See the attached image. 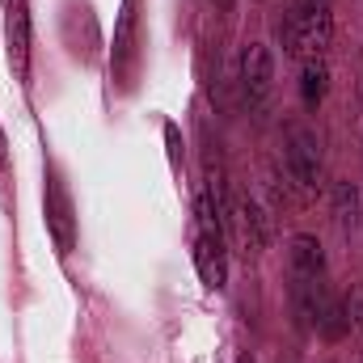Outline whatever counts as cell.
Wrapping results in <instances>:
<instances>
[{
	"instance_id": "1",
	"label": "cell",
	"mask_w": 363,
	"mask_h": 363,
	"mask_svg": "<svg viewBox=\"0 0 363 363\" xmlns=\"http://www.w3.org/2000/svg\"><path fill=\"white\" fill-rule=\"evenodd\" d=\"M287 55H317L330 43V0H296L279 26Z\"/></svg>"
},
{
	"instance_id": "2",
	"label": "cell",
	"mask_w": 363,
	"mask_h": 363,
	"mask_svg": "<svg viewBox=\"0 0 363 363\" xmlns=\"http://www.w3.org/2000/svg\"><path fill=\"white\" fill-rule=\"evenodd\" d=\"M43 216H47V233L55 241L60 254H72L77 245V211H72V194L55 169H47V190H43Z\"/></svg>"
},
{
	"instance_id": "3",
	"label": "cell",
	"mask_w": 363,
	"mask_h": 363,
	"mask_svg": "<svg viewBox=\"0 0 363 363\" xmlns=\"http://www.w3.org/2000/svg\"><path fill=\"white\" fill-rule=\"evenodd\" d=\"M237 81H241V97L250 110H258L267 97H271V81H274V64L271 51L262 43H250L241 51V68H237Z\"/></svg>"
},
{
	"instance_id": "4",
	"label": "cell",
	"mask_w": 363,
	"mask_h": 363,
	"mask_svg": "<svg viewBox=\"0 0 363 363\" xmlns=\"http://www.w3.org/2000/svg\"><path fill=\"white\" fill-rule=\"evenodd\" d=\"M228 220H233V237L241 241L245 254H262L267 241H271V228H267V216L262 207L250 199V194H237L233 207H228Z\"/></svg>"
},
{
	"instance_id": "5",
	"label": "cell",
	"mask_w": 363,
	"mask_h": 363,
	"mask_svg": "<svg viewBox=\"0 0 363 363\" xmlns=\"http://www.w3.org/2000/svg\"><path fill=\"white\" fill-rule=\"evenodd\" d=\"M287 169H291V178L300 182L304 190L317 186V178H321V144H317L313 131L296 127L287 135Z\"/></svg>"
},
{
	"instance_id": "6",
	"label": "cell",
	"mask_w": 363,
	"mask_h": 363,
	"mask_svg": "<svg viewBox=\"0 0 363 363\" xmlns=\"http://www.w3.org/2000/svg\"><path fill=\"white\" fill-rule=\"evenodd\" d=\"M194 267H199V279H203L207 287H224V279H228L224 237H216V233H194Z\"/></svg>"
},
{
	"instance_id": "7",
	"label": "cell",
	"mask_w": 363,
	"mask_h": 363,
	"mask_svg": "<svg viewBox=\"0 0 363 363\" xmlns=\"http://www.w3.org/2000/svg\"><path fill=\"white\" fill-rule=\"evenodd\" d=\"M9 64L26 81V72H30V17H26V0L9 4Z\"/></svg>"
},
{
	"instance_id": "8",
	"label": "cell",
	"mask_w": 363,
	"mask_h": 363,
	"mask_svg": "<svg viewBox=\"0 0 363 363\" xmlns=\"http://www.w3.org/2000/svg\"><path fill=\"white\" fill-rule=\"evenodd\" d=\"M287 262H291V279H304V283L325 279V250L317 237H291Z\"/></svg>"
},
{
	"instance_id": "9",
	"label": "cell",
	"mask_w": 363,
	"mask_h": 363,
	"mask_svg": "<svg viewBox=\"0 0 363 363\" xmlns=\"http://www.w3.org/2000/svg\"><path fill=\"white\" fill-rule=\"evenodd\" d=\"M330 89V68H325V60H304V72H300V97H304V106H321V97Z\"/></svg>"
},
{
	"instance_id": "10",
	"label": "cell",
	"mask_w": 363,
	"mask_h": 363,
	"mask_svg": "<svg viewBox=\"0 0 363 363\" xmlns=\"http://www.w3.org/2000/svg\"><path fill=\"white\" fill-rule=\"evenodd\" d=\"M334 216H338L342 228H355L359 224V194H355L351 182H338L334 186Z\"/></svg>"
},
{
	"instance_id": "11",
	"label": "cell",
	"mask_w": 363,
	"mask_h": 363,
	"mask_svg": "<svg viewBox=\"0 0 363 363\" xmlns=\"http://www.w3.org/2000/svg\"><path fill=\"white\" fill-rule=\"evenodd\" d=\"M342 308H347V317H351V325H363V291L355 287L347 300H342Z\"/></svg>"
},
{
	"instance_id": "12",
	"label": "cell",
	"mask_w": 363,
	"mask_h": 363,
	"mask_svg": "<svg viewBox=\"0 0 363 363\" xmlns=\"http://www.w3.org/2000/svg\"><path fill=\"white\" fill-rule=\"evenodd\" d=\"M0 165H4V140H0Z\"/></svg>"
},
{
	"instance_id": "13",
	"label": "cell",
	"mask_w": 363,
	"mask_h": 363,
	"mask_svg": "<svg viewBox=\"0 0 363 363\" xmlns=\"http://www.w3.org/2000/svg\"><path fill=\"white\" fill-rule=\"evenodd\" d=\"M237 363H254V359H250V355H241V359H237Z\"/></svg>"
}]
</instances>
